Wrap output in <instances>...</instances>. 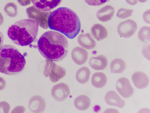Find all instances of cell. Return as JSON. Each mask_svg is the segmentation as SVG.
Instances as JSON below:
<instances>
[{
  "label": "cell",
  "mask_w": 150,
  "mask_h": 113,
  "mask_svg": "<svg viewBox=\"0 0 150 113\" xmlns=\"http://www.w3.org/2000/svg\"><path fill=\"white\" fill-rule=\"evenodd\" d=\"M50 29L60 32L69 39L75 38L81 29L79 16L72 9L61 7L49 14L47 21Z\"/></svg>",
  "instance_id": "6da1fadb"
},
{
  "label": "cell",
  "mask_w": 150,
  "mask_h": 113,
  "mask_svg": "<svg viewBox=\"0 0 150 113\" xmlns=\"http://www.w3.org/2000/svg\"><path fill=\"white\" fill-rule=\"evenodd\" d=\"M38 49L47 60L59 62L68 53L69 42L64 35L54 31L44 33L38 41Z\"/></svg>",
  "instance_id": "7a4b0ae2"
},
{
  "label": "cell",
  "mask_w": 150,
  "mask_h": 113,
  "mask_svg": "<svg viewBox=\"0 0 150 113\" xmlns=\"http://www.w3.org/2000/svg\"><path fill=\"white\" fill-rule=\"evenodd\" d=\"M39 25L32 19L19 20L8 28L7 34L14 44L27 46L33 43L37 36Z\"/></svg>",
  "instance_id": "3957f363"
},
{
  "label": "cell",
  "mask_w": 150,
  "mask_h": 113,
  "mask_svg": "<svg viewBox=\"0 0 150 113\" xmlns=\"http://www.w3.org/2000/svg\"><path fill=\"white\" fill-rule=\"evenodd\" d=\"M25 56L11 45L0 46V73L7 75L20 74L25 69Z\"/></svg>",
  "instance_id": "277c9868"
},
{
  "label": "cell",
  "mask_w": 150,
  "mask_h": 113,
  "mask_svg": "<svg viewBox=\"0 0 150 113\" xmlns=\"http://www.w3.org/2000/svg\"><path fill=\"white\" fill-rule=\"evenodd\" d=\"M66 71L64 67L56 65L54 61L47 60L44 71L45 77H49L52 82H56L65 76Z\"/></svg>",
  "instance_id": "5b68a950"
},
{
  "label": "cell",
  "mask_w": 150,
  "mask_h": 113,
  "mask_svg": "<svg viewBox=\"0 0 150 113\" xmlns=\"http://www.w3.org/2000/svg\"><path fill=\"white\" fill-rule=\"evenodd\" d=\"M26 12L28 17L36 21L41 27L48 28L47 21L50 14L46 12L40 11L34 6H31L26 9Z\"/></svg>",
  "instance_id": "8992f818"
},
{
  "label": "cell",
  "mask_w": 150,
  "mask_h": 113,
  "mask_svg": "<svg viewBox=\"0 0 150 113\" xmlns=\"http://www.w3.org/2000/svg\"><path fill=\"white\" fill-rule=\"evenodd\" d=\"M137 29V23L134 20L128 19L119 24L117 26V32L122 37L129 38L135 34Z\"/></svg>",
  "instance_id": "52a82bcc"
},
{
  "label": "cell",
  "mask_w": 150,
  "mask_h": 113,
  "mask_svg": "<svg viewBox=\"0 0 150 113\" xmlns=\"http://www.w3.org/2000/svg\"><path fill=\"white\" fill-rule=\"evenodd\" d=\"M69 86L63 82H61L53 86L51 89L52 96L54 100L59 102L64 101L70 94Z\"/></svg>",
  "instance_id": "ba28073f"
},
{
  "label": "cell",
  "mask_w": 150,
  "mask_h": 113,
  "mask_svg": "<svg viewBox=\"0 0 150 113\" xmlns=\"http://www.w3.org/2000/svg\"><path fill=\"white\" fill-rule=\"evenodd\" d=\"M116 89L124 99L130 98L133 94V88L129 79L126 77H121L117 80Z\"/></svg>",
  "instance_id": "9c48e42d"
},
{
  "label": "cell",
  "mask_w": 150,
  "mask_h": 113,
  "mask_svg": "<svg viewBox=\"0 0 150 113\" xmlns=\"http://www.w3.org/2000/svg\"><path fill=\"white\" fill-rule=\"evenodd\" d=\"M35 8L42 11L48 12L58 6L62 0H31Z\"/></svg>",
  "instance_id": "30bf717a"
},
{
  "label": "cell",
  "mask_w": 150,
  "mask_h": 113,
  "mask_svg": "<svg viewBox=\"0 0 150 113\" xmlns=\"http://www.w3.org/2000/svg\"><path fill=\"white\" fill-rule=\"evenodd\" d=\"M46 107V100L41 96L36 95L32 97L28 102V107L30 110L33 113L43 112Z\"/></svg>",
  "instance_id": "8fae6325"
},
{
  "label": "cell",
  "mask_w": 150,
  "mask_h": 113,
  "mask_svg": "<svg viewBox=\"0 0 150 113\" xmlns=\"http://www.w3.org/2000/svg\"><path fill=\"white\" fill-rule=\"evenodd\" d=\"M88 52L86 49L80 47H75L71 53L72 59L75 64L81 66L86 63L88 58Z\"/></svg>",
  "instance_id": "7c38bea8"
},
{
  "label": "cell",
  "mask_w": 150,
  "mask_h": 113,
  "mask_svg": "<svg viewBox=\"0 0 150 113\" xmlns=\"http://www.w3.org/2000/svg\"><path fill=\"white\" fill-rule=\"evenodd\" d=\"M105 100L108 105L119 108H123L125 106V101L114 91L107 92L105 96Z\"/></svg>",
  "instance_id": "4fadbf2b"
},
{
  "label": "cell",
  "mask_w": 150,
  "mask_h": 113,
  "mask_svg": "<svg viewBox=\"0 0 150 113\" xmlns=\"http://www.w3.org/2000/svg\"><path fill=\"white\" fill-rule=\"evenodd\" d=\"M133 83L137 88H146L149 84V78L145 73L142 71H137L132 76Z\"/></svg>",
  "instance_id": "5bb4252c"
},
{
  "label": "cell",
  "mask_w": 150,
  "mask_h": 113,
  "mask_svg": "<svg viewBox=\"0 0 150 113\" xmlns=\"http://www.w3.org/2000/svg\"><path fill=\"white\" fill-rule=\"evenodd\" d=\"M89 64L93 69L102 70L105 69L108 66V59L104 55L93 56L89 59Z\"/></svg>",
  "instance_id": "9a60e30c"
},
{
  "label": "cell",
  "mask_w": 150,
  "mask_h": 113,
  "mask_svg": "<svg viewBox=\"0 0 150 113\" xmlns=\"http://www.w3.org/2000/svg\"><path fill=\"white\" fill-rule=\"evenodd\" d=\"M77 41L80 46L88 50L94 49L96 46L95 40L89 33L80 34L77 38Z\"/></svg>",
  "instance_id": "2e32d148"
},
{
  "label": "cell",
  "mask_w": 150,
  "mask_h": 113,
  "mask_svg": "<svg viewBox=\"0 0 150 113\" xmlns=\"http://www.w3.org/2000/svg\"><path fill=\"white\" fill-rule=\"evenodd\" d=\"M115 12L114 7L111 5H106L98 11L96 16L98 20L101 22H108L112 19Z\"/></svg>",
  "instance_id": "e0dca14e"
},
{
  "label": "cell",
  "mask_w": 150,
  "mask_h": 113,
  "mask_svg": "<svg viewBox=\"0 0 150 113\" xmlns=\"http://www.w3.org/2000/svg\"><path fill=\"white\" fill-rule=\"evenodd\" d=\"M91 33L93 37L94 38L98 41L104 40L108 37V30L103 25L96 24L91 27Z\"/></svg>",
  "instance_id": "ac0fdd59"
},
{
  "label": "cell",
  "mask_w": 150,
  "mask_h": 113,
  "mask_svg": "<svg viewBox=\"0 0 150 113\" xmlns=\"http://www.w3.org/2000/svg\"><path fill=\"white\" fill-rule=\"evenodd\" d=\"M91 100L87 96L82 95L77 97L74 100L75 107L79 110L84 111L88 109L90 107Z\"/></svg>",
  "instance_id": "d6986e66"
},
{
  "label": "cell",
  "mask_w": 150,
  "mask_h": 113,
  "mask_svg": "<svg viewBox=\"0 0 150 113\" xmlns=\"http://www.w3.org/2000/svg\"><path fill=\"white\" fill-rule=\"evenodd\" d=\"M108 78L104 73L97 72L94 74L91 77V84L96 88H102L107 84Z\"/></svg>",
  "instance_id": "ffe728a7"
},
{
  "label": "cell",
  "mask_w": 150,
  "mask_h": 113,
  "mask_svg": "<svg viewBox=\"0 0 150 113\" xmlns=\"http://www.w3.org/2000/svg\"><path fill=\"white\" fill-rule=\"evenodd\" d=\"M126 67V63L123 59H115L112 61L110 64V71L114 74H121L124 72Z\"/></svg>",
  "instance_id": "44dd1931"
},
{
  "label": "cell",
  "mask_w": 150,
  "mask_h": 113,
  "mask_svg": "<svg viewBox=\"0 0 150 113\" xmlns=\"http://www.w3.org/2000/svg\"><path fill=\"white\" fill-rule=\"evenodd\" d=\"M90 75V70L89 68L86 67H83L77 71L76 74V79L80 84H86L89 81Z\"/></svg>",
  "instance_id": "7402d4cb"
},
{
  "label": "cell",
  "mask_w": 150,
  "mask_h": 113,
  "mask_svg": "<svg viewBox=\"0 0 150 113\" xmlns=\"http://www.w3.org/2000/svg\"><path fill=\"white\" fill-rule=\"evenodd\" d=\"M138 38L144 43H149L150 41V27L144 26L140 28L138 33Z\"/></svg>",
  "instance_id": "603a6c76"
},
{
  "label": "cell",
  "mask_w": 150,
  "mask_h": 113,
  "mask_svg": "<svg viewBox=\"0 0 150 113\" xmlns=\"http://www.w3.org/2000/svg\"><path fill=\"white\" fill-rule=\"evenodd\" d=\"M4 11L7 15L11 18H15L18 15V6L13 2L7 3L5 5Z\"/></svg>",
  "instance_id": "cb8c5ba5"
},
{
  "label": "cell",
  "mask_w": 150,
  "mask_h": 113,
  "mask_svg": "<svg viewBox=\"0 0 150 113\" xmlns=\"http://www.w3.org/2000/svg\"><path fill=\"white\" fill-rule=\"evenodd\" d=\"M133 10L130 9H126L124 8H120L119 9L116 16L117 18L121 19H126L131 16L133 13Z\"/></svg>",
  "instance_id": "d4e9b609"
},
{
  "label": "cell",
  "mask_w": 150,
  "mask_h": 113,
  "mask_svg": "<svg viewBox=\"0 0 150 113\" xmlns=\"http://www.w3.org/2000/svg\"><path fill=\"white\" fill-rule=\"evenodd\" d=\"M87 4L90 6H98L104 4L110 0H84Z\"/></svg>",
  "instance_id": "484cf974"
},
{
  "label": "cell",
  "mask_w": 150,
  "mask_h": 113,
  "mask_svg": "<svg viewBox=\"0 0 150 113\" xmlns=\"http://www.w3.org/2000/svg\"><path fill=\"white\" fill-rule=\"evenodd\" d=\"M11 106L6 101L0 102V113H8L9 112Z\"/></svg>",
  "instance_id": "4316f807"
},
{
  "label": "cell",
  "mask_w": 150,
  "mask_h": 113,
  "mask_svg": "<svg viewBox=\"0 0 150 113\" xmlns=\"http://www.w3.org/2000/svg\"><path fill=\"white\" fill-rule=\"evenodd\" d=\"M142 53L146 59L148 60H150V44L147 45L143 47Z\"/></svg>",
  "instance_id": "83f0119b"
},
{
  "label": "cell",
  "mask_w": 150,
  "mask_h": 113,
  "mask_svg": "<svg viewBox=\"0 0 150 113\" xmlns=\"http://www.w3.org/2000/svg\"><path fill=\"white\" fill-rule=\"evenodd\" d=\"M150 9L145 11L143 14V19L146 23L150 24Z\"/></svg>",
  "instance_id": "f1b7e54d"
},
{
  "label": "cell",
  "mask_w": 150,
  "mask_h": 113,
  "mask_svg": "<svg viewBox=\"0 0 150 113\" xmlns=\"http://www.w3.org/2000/svg\"><path fill=\"white\" fill-rule=\"evenodd\" d=\"M25 108L23 106H18L12 111L11 113H23L25 112Z\"/></svg>",
  "instance_id": "f546056e"
},
{
  "label": "cell",
  "mask_w": 150,
  "mask_h": 113,
  "mask_svg": "<svg viewBox=\"0 0 150 113\" xmlns=\"http://www.w3.org/2000/svg\"><path fill=\"white\" fill-rule=\"evenodd\" d=\"M18 4L22 6H26L30 4L31 0H17Z\"/></svg>",
  "instance_id": "4dcf8cb0"
},
{
  "label": "cell",
  "mask_w": 150,
  "mask_h": 113,
  "mask_svg": "<svg viewBox=\"0 0 150 113\" xmlns=\"http://www.w3.org/2000/svg\"><path fill=\"white\" fill-rule=\"evenodd\" d=\"M6 82L4 78L0 77V91L4 89L6 87Z\"/></svg>",
  "instance_id": "1f68e13d"
},
{
  "label": "cell",
  "mask_w": 150,
  "mask_h": 113,
  "mask_svg": "<svg viewBox=\"0 0 150 113\" xmlns=\"http://www.w3.org/2000/svg\"><path fill=\"white\" fill-rule=\"evenodd\" d=\"M127 4L130 5H135L137 4V0H126Z\"/></svg>",
  "instance_id": "d6a6232c"
},
{
  "label": "cell",
  "mask_w": 150,
  "mask_h": 113,
  "mask_svg": "<svg viewBox=\"0 0 150 113\" xmlns=\"http://www.w3.org/2000/svg\"><path fill=\"white\" fill-rule=\"evenodd\" d=\"M104 112L105 113H119V111L115 109H107Z\"/></svg>",
  "instance_id": "836d02e7"
},
{
  "label": "cell",
  "mask_w": 150,
  "mask_h": 113,
  "mask_svg": "<svg viewBox=\"0 0 150 113\" xmlns=\"http://www.w3.org/2000/svg\"><path fill=\"white\" fill-rule=\"evenodd\" d=\"M4 36L2 33L0 31V46L2 45V44L4 43Z\"/></svg>",
  "instance_id": "e575fe53"
},
{
  "label": "cell",
  "mask_w": 150,
  "mask_h": 113,
  "mask_svg": "<svg viewBox=\"0 0 150 113\" xmlns=\"http://www.w3.org/2000/svg\"><path fill=\"white\" fill-rule=\"evenodd\" d=\"M4 22V16L2 15V14L0 12V26H1L3 24Z\"/></svg>",
  "instance_id": "d590c367"
},
{
  "label": "cell",
  "mask_w": 150,
  "mask_h": 113,
  "mask_svg": "<svg viewBox=\"0 0 150 113\" xmlns=\"http://www.w3.org/2000/svg\"><path fill=\"white\" fill-rule=\"evenodd\" d=\"M137 1L140 2H145L147 1V0H137Z\"/></svg>",
  "instance_id": "8d00e7d4"
}]
</instances>
